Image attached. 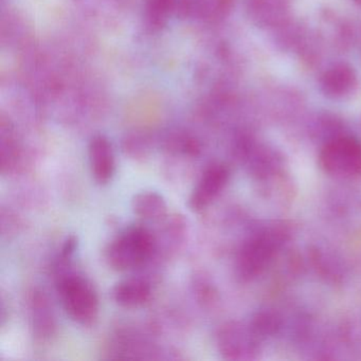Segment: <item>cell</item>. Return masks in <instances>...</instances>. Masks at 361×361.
<instances>
[{
    "instance_id": "cell-9",
    "label": "cell",
    "mask_w": 361,
    "mask_h": 361,
    "mask_svg": "<svg viewBox=\"0 0 361 361\" xmlns=\"http://www.w3.org/2000/svg\"><path fill=\"white\" fill-rule=\"evenodd\" d=\"M111 295L120 307L128 310L141 307L151 300L152 285L147 279H124L114 285Z\"/></svg>"
},
{
    "instance_id": "cell-11",
    "label": "cell",
    "mask_w": 361,
    "mask_h": 361,
    "mask_svg": "<svg viewBox=\"0 0 361 361\" xmlns=\"http://www.w3.org/2000/svg\"><path fill=\"white\" fill-rule=\"evenodd\" d=\"M0 169L1 174L9 175L18 170L22 164L23 149L10 122L1 121L0 133Z\"/></svg>"
},
{
    "instance_id": "cell-5",
    "label": "cell",
    "mask_w": 361,
    "mask_h": 361,
    "mask_svg": "<svg viewBox=\"0 0 361 361\" xmlns=\"http://www.w3.org/2000/svg\"><path fill=\"white\" fill-rule=\"evenodd\" d=\"M229 176V170L225 164H212L207 166L190 194L188 200L190 210L200 213L210 207L225 189Z\"/></svg>"
},
{
    "instance_id": "cell-13",
    "label": "cell",
    "mask_w": 361,
    "mask_h": 361,
    "mask_svg": "<svg viewBox=\"0 0 361 361\" xmlns=\"http://www.w3.org/2000/svg\"><path fill=\"white\" fill-rule=\"evenodd\" d=\"M155 137L145 130L128 132L122 139L121 149L124 155L135 161H145L153 153Z\"/></svg>"
},
{
    "instance_id": "cell-8",
    "label": "cell",
    "mask_w": 361,
    "mask_h": 361,
    "mask_svg": "<svg viewBox=\"0 0 361 361\" xmlns=\"http://www.w3.org/2000/svg\"><path fill=\"white\" fill-rule=\"evenodd\" d=\"M161 223L159 234L156 235V249L154 257L172 255L181 248L187 238L189 226L185 216L181 214H173L166 216Z\"/></svg>"
},
{
    "instance_id": "cell-10",
    "label": "cell",
    "mask_w": 361,
    "mask_h": 361,
    "mask_svg": "<svg viewBox=\"0 0 361 361\" xmlns=\"http://www.w3.org/2000/svg\"><path fill=\"white\" fill-rule=\"evenodd\" d=\"M133 213L147 221L160 223L168 216L166 198L156 191H141L134 195L130 202Z\"/></svg>"
},
{
    "instance_id": "cell-7",
    "label": "cell",
    "mask_w": 361,
    "mask_h": 361,
    "mask_svg": "<svg viewBox=\"0 0 361 361\" xmlns=\"http://www.w3.org/2000/svg\"><path fill=\"white\" fill-rule=\"evenodd\" d=\"M88 162L92 178L98 185L111 183L116 172L113 145L104 135H94L88 143Z\"/></svg>"
},
{
    "instance_id": "cell-3",
    "label": "cell",
    "mask_w": 361,
    "mask_h": 361,
    "mask_svg": "<svg viewBox=\"0 0 361 361\" xmlns=\"http://www.w3.org/2000/svg\"><path fill=\"white\" fill-rule=\"evenodd\" d=\"M274 232H265L251 238L243 245L236 259V272L242 280H250L267 265L279 245Z\"/></svg>"
},
{
    "instance_id": "cell-4",
    "label": "cell",
    "mask_w": 361,
    "mask_h": 361,
    "mask_svg": "<svg viewBox=\"0 0 361 361\" xmlns=\"http://www.w3.org/2000/svg\"><path fill=\"white\" fill-rule=\"evenodd\" d=\"M320 164L325 172L341 178L361 175V145L350 139L331 143L321 154Z\"/></svg>"
},
{
    "instance_id": "cell-14",
    "label": "cell",
    "mask_w": 361,
    "mask_h": 361,
    "mask_svg": "<svg viewBox=\"0 0 361 361\" xmlns=\"http://www.w3.org/2000/svg\"><path fill=\"white\" fill-rule=\"evenodd\" d=\"M180 0H145V24L152 30L166 26L172 14H176Z\"/></svg>"
},
{
    "instance_id": "cell-17",
    "label": "cell",
    "mask_w": 361,
    "mask_h": 361,
    "mask_svg": "<svg viewBox=\"0 0 361 361\" xmlns=\"http://www.w3.org/2000/svg\"><path fill=\"white\" fill-rule=\"evenodd\" d=\"M192 291L198 304L208 306L214 302L215 290L208 279L202 274H195L192 281Z\"/></svg>"
},
{
    "instance_id": "cell-15",
    "label": "cell",
    "mask_w": 361,
    "mask_h": 361,
    "mask_svg": "<svg viewBox=\"0 0 361 361\" xmlns=\"http://www.w3.org/2000/svg\"><path fill=\"white\" fill-rule=\"evenodd\" d=\"M162 147L171 155L188 158L198 157L202 151L200 141L195 137L181 132L169 134L162 142Z\"/></svg>"
},
{
    "instance_id": "cell-6",
    "label": "cell",
    "mask_w": 361,
    "mask_h": 361,
    "mask_svg": "<svg viewBox=\"0 0 361 361\" xmlns=\"http://www.w3.org/2000/svg\"><path fill=\"white\" fill-rule=\"evenodd\" d=\"M28 307L33 337L37 341H50L58 331V321L47 293L42 289H33L29 295Z\"/></svg>"
},
{
    "instance_id": "cell-12",
    "label": "cell",
    "mask_w": 361,
    "mask_h": 361,
    "mask_svg": "<svg viewBox=\"0 0 361 361\" xmlns=\"http://www.w3.org/2000/svg\"><path fill=\"white\" fill-rule=\"evenodd\" d=\"M243 326L238 323H227L217 334V346L226 359L243 358L249 342Z\"/></svg>"
},
{
    "instance_id": "cell-16",
    "label": "cell",
    "mask_w": 361,
    "mask_h": 361,
    "mask_svg": "<svg viewBox=\"0 0 361 361\" xmlns=\"http://www.w3.org/2000/svg\"><path fill=\"white\" fill-rule=\"evenodd\" d=\"M215 0H180L176 16L183 20H200L212 16Z\"/></svg>"
},
{
    "instance_id": "cell-2",
    "label": "cell",
    "mask_w": 361,
    "mask_h": 361,
    "mask_svg": "<svg viewBox=\"0 0 361 361\" xmlns=\"http://www.w3.org/2000/svg\"><path fill=\"white\" fill-rule=\"evenodd\" d=\"M59 298L67 316L82 326H92L98 320L100 301L94 285L71 268L56 274Z\"/></svg>"
},
{
    "instance_id": "cell-1",
    "label": "cell",
    "mask_w": 361,
    "mask_h": 361,
    "mask_svg": "<svg viewBox=\"0 0 361 361\" xmlns=\"http://www.w3.org/2000/svg\"><path fill=\"white\" fill-rule=\"evenodd\" d=\"M155 249V233L143 225H133L111 240L105 250V261L116 271H130L151 262Z\"/></svg>"
},
{
    "instance_id": "cell-18",
    "label": "cell",
    "mask_w": 361,
    "mask_h": 361,
    "mask_svg": "<svg viewBox=\"0 0 361 361\" xmlns=\"http://www.w3.org/2000/svg\"><path fill=\"white\" fill-rule=\"evenodd\" d=\"M20 227H22V221L13 212L1 211V232L4 236L16 235L20 232Z\"/></svg>"
}]
</instances>
